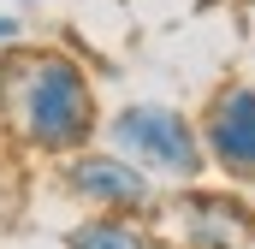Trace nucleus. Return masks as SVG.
Returning a JSON list of instances; mask_svg holds the SVG:
<instances>
[{
    "instance_id": "2",
    "label": "nucleus",
    "mask_w": 255,
    "mask_h": 249,
    "mask_svg": "<svg viewBox=\"0 0 255 249\" xmlns=\"http://www.w3.org/2000/svg\"><path fill=\"white\" fill-rule=\"evenodd\" d=\"M107 130V148H119L125 160H136L148 178H172V184H196L208 154H202V130L190 113L166 107V101H125Z\"/></svg>"
},
{
    "instance_id": "6",
    "label": "nucleus",
    "mask_w": 255,
    "mask_h": 249,
    "mask_svg": "<svg viewBox=\"0 0 255 249\" xmlns=\"http://www.w3.org/2000/svg\"><path fill=\"white\" fill-rule=\"evenodd\" d=\"M65 249H154V238L130 220V214H89L60 238Z\"/></svg>"
},
{
    "instance_id": "4",
    "label": "nucleus",
    "mask_w": 255,
    "mask_h": 249,
    "mask_svg": "<svg viewBox=\"0 0 255 249\" xmlns=\"http://www.w3.org/2000/svg\"><path fill=\"white\" fill-rule=\"evenodd\" d=\"M202 154L232 184L255 190V83H220L202 107Z\"/></svg>"
},
{
    "instance_id": "1",
    "label": "nucleus",
    "mask_w": 255,
    "mask_h": 249,
    "mask_svg": "<svg viewBox=\"0 0 255 249\" xmlns=\"http://www.w3.org/2000/svg\"><path fill=\"white\" fill-rule=\"evenodd\" d=\"M12 124L18 136L36 148V154H71V148H89L95 130H101V101H95V83L89 71L60 54V48H36V54H18L12 71Z\"/></svg>"
},
{
    "instance_id": "5",
    "label": "nucleus",
    "mask_w": 255,
    "mask_h": 249,
    "mask_svg": "<svg viewBox=\"0 0 255 249\" xmlns=\"http://www.w3.org/2000/svg\"><path fill=\"white\" fill-rule=\"evenodd\" d=\"M178 244L184 249H250L255 244V208L238 190H184L172 202Z\"/></svg>"
},
{
    "instance_id": "3",
    "label": "nucleus",
    "mask_w": 255,
    "mask_h": 249,
    "mask_svg": "<svg viewBox=\"0 0 255 249\" xmlns=\"http://www.w3.org/2000/svg\"><path fill=\"white\" fill-rule=\"evenodd\" d=\"M154 184L160 178H148L119 148H71V154H60V190L71 202H83L89 214L148 220V214H160V190Z\"/></svg>"
},
{
    "instance_id": "8",
    "label": "nucleus",
    "mask_w": 255,
    "mask_h": 249,
    "mask_svg": "<svg viewBox=\"0 0 255 249\" xmlns=\"http://www.w3.org/2000/svg\"><path fill=\"white\" fill-rule=\"evenodd\" d=\"M24 6H42V0H24Z\"/></svg>"
},
{
    "instance_id": "7",
    "label": "nucleus",
    "mask_w": 255,
    "mask_h": 249,
    "mask_svg": "<svg viewBox=\"0 0 255 249\" xmlns=\"http://www.w3.org/2000/svg\"><path fill=\"white\" fill-rule=\"evenodd\" d=\"M18 36H24V24H18V18H12V12H0V48H12V42H18Z\"/></svg>"
}]
</instances>
